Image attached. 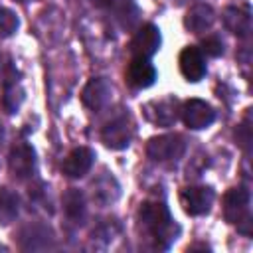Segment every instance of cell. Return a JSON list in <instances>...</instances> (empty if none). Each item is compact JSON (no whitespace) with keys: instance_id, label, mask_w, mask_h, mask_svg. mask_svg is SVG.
Listing matches in <instances>:
<instances>
[{"instance_id":"1","label":"cell","mask_w":253,"mask_h":253,"mask_svg":"<svg viewBox=\"0 0 253 253\" xmlns=\"http://www.w3.org/2000/svg\"><path fill=\"white\" fill-rule=\"evenodd\" d=\"M138 217L142 221V225L152 233V237L156 239V243L168 245L172 239H176V231L178 227L174 225L170 211L164 204L160 202H144L140 206Z\"/></svg>"},{"instance_id":"2","label":"cell","mask_w":253,"mask_h":253,"mask_svg":"<svg viewBox=\"0 0 253 253\" xmlns=\"http://www.w3.org/2000/svg\"><path fill=\"white\" fill-rule=\"evenodd\" d=\"M186 150V142L180 134H160L148 140L146 152L152 160L156 162H168V160H176L184 154Z\"/></svg>"},{"instance_id":"3","label":"cell","mask_w":253,"mask_h":253,"mask_svg":"<svg viewBox=\"0 0 253 253\" xmlns=\"http://www.w3.org/2000/svg\"><path fill=\"white\" fill-rule=\"evenodd\" d=\"M223 213L229 223L241 225L247 223L251 225V215H249V192L245 188H231L223 196Z\"/></svg>"},{"instance_id":"4","label":"cell","mask_w":253,"mask_h":253,"mask_svg":"<svg viewBox=\"0 0 253 253\" xmlns=\"http://www.w3.org/2000/svg\"><path fill=\"white\" fill-rule=\"evenodd\" d=\"M215 200V194L211 188L208 186H192V188H184L180 194V204L184 208L186 213L190 215H202L208 213L211 204Z\"/></svg>"},{"instance_id":"5","label":"cell","mask_w":253,"mask_h":253,"mask_svg":"<svg viewBox=\"0 0 253 253\" xmlns=\"http://www.w3.org/2000/svg\"><path fill=\"white\" fill-rule=\"evenodd\" d=\"M182 113V119L186 123V126L194 128V130H200V128H206L213 123L215 119V111L202 99H190L182 105L180 109Z\"/></svg>"},{"instance_id":"6","label":"cell","mask_w":253,"mask_h":253,"mask_svg":"<svg viewBox=\"0 0 253 253\" xmlns=\"http://www.w3.org/2000/svg\"><path fill=\"white\" fill-rule=\"evenodd\" d=\"M160 42H162L160 30H158L154 24H146V26H142V28L134 34V38H132V42H130V51H132L134 57H144V59H148V57H152V55L158 51Z\"/></svg>"},{"instance_id":"7","label":"cell","mask_w":253,"mask_h":253,"mask_svg":"<svg viewBox=\"0 0 253 253\" xmlns=\"http://www.w3.org/2000/svg\"><path fill=\"white\" fill-rule=\"evenodd\" d=\"M130 138H132V126L126 117H119V119L111 121L109 125H105V128L101 132V140L105 142V146H109L113 150L126 148L130 144Z\"/></svg>"},{"instance_id":"8","label":"cell","mask_w":253,"mask_h":253,"mask_svg":"<svg viewBox=\"0 0 253 253\" xmlns=\"http://www.w3.org/2000/svg\"><path fill=\"white\" fill-rule=\"evenodd\" d=\"M111 95H113L111 83H109L105 77H93V79L85 85V89H83V93H81V101H83V105H85L87 109L99 111V109H103V107L111 101Z\"/></svg>"},{"instance_id":"9","label":"cell","mask_w":253,"mask_h":253,"mask_svg":"<svg viewBox=\"0 0 253 253\" xmlns=\"http://www.w3.org/2000/svg\"><path fill=\"white\" fill-rule=\"evenodd\" d=\"M8 164H10V172L16 178H28V176H32L34 174V168H36V152H34V148L30 144H26V142L16 144L10 150Z\"/></svg>"},{"instance_id":"10","label":"cell","mask_w":253,"mask_h":253,"mask_svg":"<svg viewBox=\"0 0 253 253\" xmlns=\"http://www.w3.org/2000/svg\"><path fill=\"white\" fill-rule=\"evenodd\" d=\"M93 160H95L93 150L87 148V146H79V148H73V150L67 154V158L63 160L61 170H63V174L69 176V178H81V176H85V174L91 170Z\"/></svg>"},{"instance_id":"11","label":"cell","mask_w":253,"mask_h":253,"mask_svg":"<svg viewBox=\"0 0 253 253\" xmlns=\"http://www.w3.org/2000/svg\"><path fill=\"white\" fill-rule=\"evenodd\" d=\"M178 63H180V71H182V75H184L188 81H192V83L200 81V79L206 75L204 53H202L198 47H194V45H188V47L182 49Z\"/></svg>"},{"instance_id":"12","label":"cell","mask_w":253,"mask_h":253,"mask_svg":"<svg viewBox=\"0 0 253 253\" xmlns=\"http://www.w3.org/2000/svg\"><path fill=\"white\" fill-rule=\"evenodd\" d=\"M126 81L134 89H146L156 81V69L148 59L132 57V61L126 67Z\"/></svg>"},{"instance_id":"13","label":"cell","mask_w":253,"mask_h":253,"mask_svg":"<svg viewBox=\"0 0 253 253\" xmlns=\"http://www.w3.org/2000/svg\"><path fill=\"white\" fill-rule=\"evenodd\" d=\"M146 117L160 126H172L178 119V103L176 99H162V101H152L144 107Z\"/></svg>"},{"instance_id":"14","label":"cell","mask_w":253,"mask_h":253,"mask_svg":"<svg viewBox=\"0 0 253 253\" xmlns=\"http://www.w3.org/2000/svg\"><path fill=\"white\" fill-rule=\"evenodd\" d=\"M213 22H215V12L208 4H196L184 16V26L194 34H202V32L210 30L213 26Z\"/></svg>"},{"instance_id":"15","label":"cell","mask_w":253,"mask_h":253,"mask_svg":"<svg viewBox=\"0 0 253 253\" xmlns=\"http://www.w3.org/2000/svg\"><path fill=\"white\" fill-rule=\"evenodd\" d=\"M221 20H223V26L239 38H245L251 32V16L241 8H235V6L225 8L221 14Z\"/></svg>"},{"instance_id":"16","label":"cell","mask_w":253,"mask_h":253,"mask_svg":"<svg viewBox=\"0 0 253 253\" xmlns=\"http://www.w3.org/2000/svg\"><path fill=\"white\" fill-rule=\"evenodd\" d=\"M63 210L67 217L71 219H81L85 213V200L79 190H67L63 196Z\"/></svg>"},{"instance_id":"17","label":"cell","mask_w":253,"mask_h":253,"mask_svg":"<svg viewBox=\"0 0 253 253\" xmlns=\"http://www.w3.org/2000/svg\"><path fill=\"white\" fill-rule=\"evenodd\" d=\"M18 213V198L10 190L0 192V223H10Z\"/></svg>"},{"instance_id":"18","label":"cell","mask_w":253,"mask_h":253,"mask_svg":"<svg viewBox=\"0 0 253 253\" xmlns=\"http://www.w3.org/2000/svg\"><path fill=\"white\" fill-rule=\"evenodd\" d=\"M22 101H24V89H22L20 85H16V83L6 85L4 95H2V105H4V109H6L8 113H16V111L20 109Z\"/></svg>"},{"instance_id":"19","label":"cell","mask_w":253,"mask_h":253,"mask_svg":"<svg viewBox=\"0 0 253 253\" xmlns=\"http://www.w3.org/2000/svg\"><path fill=\"white\" fill-rule=\"evenodd\" d=\"M18 16L12 10L0 6V38H10L18 30Z\"/></svg>"},{"instance_id":"20","label":"cell","mask_w":253,"mask_h":253,"mask_svg":"<svg viewBox=\"0 0 253 253\" xmlns=\"http://www.w3.org/2000/svg\"><path fill=\"white\" fill-rule=\"evenodd\" d=\"M200 51L210 55V57H217V55L223 53V43L217 36H208V38L202 40V49Z\"/></svg>"},{"instance_id":"21","label":"cell","mask_w":253,"mask_h":253,"mask_svg":"<svg viewBox=\"0 0 253 253\" xmlns=\"http://www.w3.org/2000/svg\"><path fill=\"white\" fill-rule=\"evenodd\" d=\"M95 6H107V4H111L113 0H91Z\"/></svg>"},{"instance_id":"22","label":"cell","mask_w":253,"mask_h":253,"mask_svg":"<svg viewBox=\"0 0 253 253\" xmlns=\"http://www.w3.org/2000/svg\"><path fill=\"white\" fill-rule=\"evenodd\" d=\"M16 2H28V0H16Z\"/></svg>"},{"instance_id":"23","label":"cell","mask_w":253,"mask_h":253,"mask_svg":"<svg viewBox=\"0 0 253 253\" xmlns=\"http://www.w3.org/2000/svg\"><path fill=\"white\" fill-rule=\"evenodd\" d=\"M121 2H128V0H121Z\"/></svg>"}]
</instances>
